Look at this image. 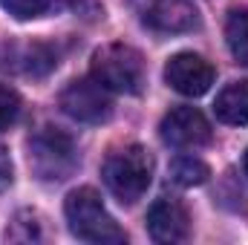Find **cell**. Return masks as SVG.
I'll list each match as a JSON object with an SVG mask.
<instances>
[{"mask_svg": "<svg viewBox=\"0 0 248 245\" xmlns=\"http://www.w3.org/2000/svg\"><path fill=\"white\" fill-rule=\"evenodd\" d=\"M9 184H12V159H9V153L0 147V193H3Z\"/></svg>", "mask_w": 248, "mask_h": 245, "instance_id": "obj_15", "label": "cell"}, {"mask_svg": "<svg viewBox=\"0 0 248 245\" xmlns=\"http://www.w3.org/2000/svg\"><path fill=\"white\" fill-rule=\"evenodd\" d=\"M159 133L170 147H179V150H193L211 141V124L196 107L170 110L159 124Z\"/></svg>", "mask_w": 248, "mask_h": 245, "instance_id": "obj_7", "label": "cell"}, {"mask_svg": "<svg viewBox=\"0 0 248 245\" xmlns=\"http://www.w3.org/2000/svg\"><path fill=\"white\" fill-rule=\"evenodd\" d=\"M243 168H246V176H248V150H246V159H243Z\"/></svg>", "mask_w": 248, "mask_h": 245, "instance_id": "obj_16", "label": "cell"}, {"mask_svg": "<svg viewBox=\"0 0 248 245\" xmlns=\"http://www.w3.org/2000/svg\"><path fill=\"white\" fill-rule=\"evenodd\" d=\"M214 113L217 119L234 127H246L248 124V81H234L228 84L217 101H214Z\"/></svg>", "mask_w": 248, "mask_h": 245, "instance_id": "obj_10", "label": "cell"}, {"mask_svg": "<svg viewBox=\"0 0 248 245\" xmlns=\"http://www.w3.org/2000/svg\"><path fill=\"white\" fill-rule=\"evenodd\" d=\"M101 176H104V184L110 187V193L122 205H133L147 193V187L153 182V156L141 144L122 147L107 156Z\"/></svg>", "mask_w": 248, "mask_h": 245, "instance_id": "obj_2", "label": "cell"}, {"mask_svg": "<svg viewBox=\"0 0 248 245\" xmlns=\"http://www.w3.org/2000/svg\"><path fill=\"white\" fill-rule=\"evenodd\" d=\"M61 107L69 119L81 124H101L113 116V98L95 78H78L61 92Z\"/></svg>", "mask_w": 248, "mask_h": 245, "instance_id": "obj_5", "label": "cell"}, {"mask_svg": "<svg viewBox=\"0 0 248 245\" xmlns=\"http://www.w3.org/2000/svg\"><path fill=\"white\" fill-rule=\"evenodd\" d=\"M147 231L156 243H185L190 231L187 211L173 199H156L147 211Z\"/></svg>", "mask_w": 248, "mask_h": 245, "instance_id": "obj_8", "label": "cell"}, {"mask_svg": "<svg viewBox=\"0 0 248 245\" xmlns=\"http://www.w3.org/2000/svg\"><path fill=\"white\" fill-rule=\"evenodd\" d=\"M17 119H20V95L12 87L0 84V133L9 130Z\"/></svg>", "mask_w": 248, "mask_h": 245, "instance_id": "obj_13", "label": "cell"}, {"mask_svg": "<svg viewBox=\"0 0 248 245\" xmlns=\"http://www.w3.org/2000/svg\"><path fill=\"white\" fill-rule=\"evenodd\" d=\"M144 23L156 32L179 35L196 29L199 17L190 0H147L144 6Z\"/></svg>", "mask_w": 248, "mask_h": 245, "instance_id": "obj_9", "label": "cell"}, {"mask_svg": "<svg viewBox=\"0 0 248 245\" xmlns=\"http://www.w3.org/2000/svg\"><path fill=\"white\" fill-rule=\"evenodd\" d=\"M0 6L12 17H17V20H32V17H38V15L46 12L49 0H0Z\"/></svg>", "mask_w": 248, "mask_h": 245, "instance_id": "obj_14", "label": "cell"}, {"mask_svg": "<svg viewBox=\"0 0 248 245\" xmlns=\"http://www.w3.org/2000/svg\"><path fill=\"white\" fill-rule=\"evenodd\" d=\"M63 214L69 222V231L84 240V243H98V245H119L127 240L119 222L107 214V208L101 205V196L93 187H78L66 196L63 202Z\"/></svg>", "mask_w": 248, "mask_h": 245, "instance_id": "obj_1", "label": "cell"}, {"mask_svg": "<svg viewBox=\"0 0 248 245\" xmlns=\"http://www.w3.org/2000/svg\"><path fill=\"white\" fill-rule=\"evenodd\" d=\"M214 66L196 52H179L165 66V81L187 98H199L214 84Z\"/></svg>", "mask_w": 248, "mask_h": 245, "instance_id": "obj_6", "label": "cell"}, {"mask_svg": "<svg viewBox=\"0 0 248 245\" xmlns=\"http://www.w3.org/2000/svg\"><path fill=\"white\" fill-rule=\"evenodd\" d=\"M93 78L110 92L139 95L144 87V61L133 46L107 44L93 55Z\"/></svg>", "mask_w": 248, "mask_h": 245, "instance_id": "obj_3", "label": "cell"}, {"mask_svg": "<svg viewBox=\"0 0 248 245\" xmlns=\"http://www.w3.org/2000/svg\"><path fill=\"white\" fill-rule=\"evenodd\" d=\"M225 41L231 55L248 66V9H234L225 23Z\"/></svg>", "mask_w": 248, "mask_h": 245, "instance_id": "obj_11", "label": "cell"}, {"mask_svg": "<svg viewBox=\"0 0 248 245\" xmlns=\"http://www.w3.org/2000/svg\"><path fill=\"white\" fill-rule=\"evenodd\" d=\"M29 165L44 182L66 179L78 165L72 138L61 130H55V127H41L29 138Z\"/></svg>", "mask_w": 248, "mask_h": 245, "instance_id": "obj_4", "label": "cell"}, {"mask_svg": "<svg viewBox=\"0 0 248 245\" xmlns=\"http://www.w3.org/2000/svg\"><path fill=\"white\" fill-rule=\"evenodd\" d=\"M170 176L182 187H196V184H202L208 179V165L193 159V156H182V159H176L170 165Z\"/></svg>", "mask_w": 248, "mask_h": 245, "instance_id": "obj_12", "label": "cell"}]
</instances>
